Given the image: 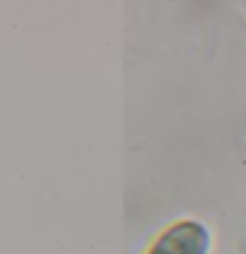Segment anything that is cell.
Masks as SVG:
<instances>
[{"mask_svg": "<svg viewBox=\"0 0 246 254\" xmlns=\"http://www.w3.org/2000/svg\"><path fill=\"white\" fill-rule=\"evenodd\" d=\"M210 233L196 220H181L157 239L149 254H207Z\"/></svg>", "mask_w": 246, "mask_h": 254, "instance_id": "6da1fadb", "label": "cell"}]
</instances>
